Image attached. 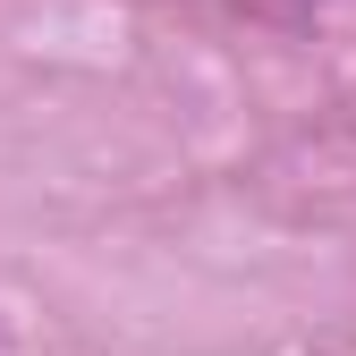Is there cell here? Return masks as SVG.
I'll list each match as a JSON object with an SVG mask.
<instances>
[]
</instances>
